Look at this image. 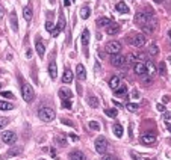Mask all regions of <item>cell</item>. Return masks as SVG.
<instances>
[{
  "instance_id": "1",
  "label": "cell",
  "mask_w": 171,
  "mask_h": 160,
  "mask_svg": "<svg viewBox=\"0 0 171 160\" xmlns=\"http://www.w3.org/2000/svg\"><path fill=\"white\" fill-rule=\"evenodd\" d=\"M38 116H39V119L49 122V121H53V119H55L56 112H55L52 107H41V109L38 110Z\"/></svg>"
},
{
  "instance_id": "2",
  "label": "cell",
  "mask_w": 171,
  "mask_h": 160,
  "mask_svg": "<svg viewBox=\"0 0 171 160\" xmlns=\"http://www.w3.org/2000/svg\"><path fill=\"white\" fill-rule=\"evenodd\" d=\"M150 20H153V14L151 11H141L135 14V23H138L139 26L148 23Z\"/></svg>"
},
{
  "instance_id": "3",
  "label": "cell",
  "mask_w": 171,
  "mask_h": 160,
  "mask_svg": "<svg viewBox=\"0 0 171 160\" xmlns=\"http://www.w3.org/2000/svg\"><path fill=\"white\" fill-rule=\"evenodd\" d=\"M21 95H23L24 101H27V103H30L32 100L35 98V91L34 88L29 85V83H23L21 85Z\"/></svg>"
},
{
  "instance_id": "4",
  "label": "cell",
  "mask_w": 171,
  "mask_h": 160,
  "mask_svg": "<svg viewBox=\"0 0 171 160\" xmlns=\"http://www.w3.org/2000/svg\"><path fill=\"white\" fill-rule=\"evenodd\" d=\"M129 42L133 47H144L146 46V36L142 33H130L129 36Z\"/></svg>"
},
{
  "instance_id": "5",
  "label": "cell",
  "mask_w": 171,
  "mask_h": 160,
  "mask_svg": "<svg viewBox=\"0 0 171 160\" xmlns=\"http://www.w3.org/2000/svg\"><path fill=\"white\" fill-rule=\"evenodd\" d=\"M106 149H108V140L104 136H99L95 139V151L99 154H106Z\"/></svg>"
},
{
  "instance_id": "6",
  "label": "cell",
  "mask_w": 171,
  "mask_h": 160,
  "mask_svg": "<svg viewBox=\"0 0 171 160\" xmlns=\"http://www.w3.org/2000/svg\"><path fill=\"white\" fill-rule=\"evenodd\" d=\"M106 51H108L111 56L120 55V51H121V44H120L118 41H111V42L106 44Z\"/></svg>"
},
{
  "instance_id": "7",
  "label": "cell",
  "mask_w": 171,
  "mask_h": 160,
  "mask_svg": "<svg viewBox=\"0 0 171 160\" xmlns=\"http://www.w3.org/2000/svg\"><path fill=\"white\" fill-rule=\"evenodd\" d=\"M141 29H142V32L146 35H151L156 29H158V23H156V20L153 18V20H150L148 23H146V24H142L141 26Z\"/></svg>"
},
{
  "instance_id": "8",
  "label": "cell",
  "mask_w": 171,
  "mask_h": 160,
  "mask_svg": "<svg viewBox=\"0 0 171 160\" xmlns=\"http://www.w3.org/2000/svg\"><path fill=\"white\" fill-rule=\"evenodd\" d=\"M111 64L117 67V68H123L126 67L127 64H126V57L123 55H114V56L111 57Z\"/></svg>"
},
{
  "instance_id": "9",
  "label": "cell",
  "mask_w": 171,
  "mask_h": 160,
  "mask_svg": "<svg viewBox=\"0 0 171 160\" xmlns=\"http://www.w3.org/2000/svg\"><path fill=\"white\" fill-rule=\"evenodd\" d=\"M2 140H3L5 144H8V145H12V144H15V140H17V135H15L14 131H3V133H2Z\"/></svg>"
},
{
  "instance_id": "10",
  "label": "cell",
  "mask_w": 171,
  "mask_h": 160,
  "mask_svg": "<svg viewBox=\"0 0 171 160\" xmlns=\"http://www.w3.org/2000/svg\"><path fill=\"white\" fill-rule=\"evenodd\" d=\"M133 73H135L136 76H141V77H144V76L147 74L146 64H144V62H135V64H133Z\"/></svg>"
},
{
  "instance_id": "11",
  "label": "cell",
  "mask_w": 171,
  "mask_h": 160,
  "mask_svg": "<svg viewBox=\"0 0 171 160\" xmlns=\"http://www.w3.org/2000/svg\"><path fill=\"white\" fill-rule=\"evenodd\" d=\"M139 140H141V144H144V145H153V144L156 142V135H155V133H144Z\"/></svg>"
},
{
  "instance_id": "12",
  "label": "cell",
  "mask_w": 171,
  "mask_h": 160,
  "mask_svg": "<svg viewBox=\"0 0 171 160\" xmlns=\"http://www.w3.org/2000/svg\"><path fill=\"white\" fill-rule=\"evenodd\" d=\"M35 50L38 51V56L39 57L44 56V53H46V47H44V42H43L41 38H36V39H35Z\"/></svg>"
},
{
  "instance_id": "13",
  "label": "cell",
  "mask_w": 171,
  "mask_h": 160,
  "mask_svg": "<svg viewBox=\"0 0 171 160\" xmlns=\"http://www.w3.org/2000/svg\"><path fill=\"white\" fill-rule=\"evenodd\" d=\"M59 97H61V101L62 100H71L73 98V92L70 91L68 88H61L59 89Z\"/></svg>"
},
{
  "instance_id": "14",
  "label": "cell",
  "mask_w": 171,
  "mask_h": 160,
  "mask_svg": "<svg viewBox=\"0 0 171 160\" xmlns=\"http://www.w3.org/2000/svg\"><path fill=\"white\" fill-rule=\"evenodd\" d=\"M32 15H34V11H32V3H27V6L23 9V17L26 21H30L32 20Z\"/></svg>"
},
{
  "instance_id": "15",
  "label": "cell",
  "mask_w": 171,
  "mask_h": 160,
  "mask_svg": "<svg viewBox=\"0 0 171 160\" xmlns=\"http://www.w3.org/2000/svg\"><path fill=\"white\" fill-rule=\"evenodd\" d=\"M49 74H50V77L53 80L58 77V67H56V62H55V60H52V62L49 64Z\"/></svg>"
},
{
  "instance_id": "16",
  "label": "cell",
  "mask_w": 171,
  "mask_h": 160,
  "mask_svg": "<svg viewBox=\"0 0 171 160\" xmlns=\"http://www.w3.org/2000/svg\"><path fill=\"white\" fill-rule=\"evenodd\" d=\"M106 32L108 35H117L120 32V24L118 23H111L108 27H106Z\"/></svg>"
},
{
  "instance_id": "17",
  "label": "cell",
  "mask_w": 171,
  "mask_h": 160,
  "mask_svg": "<svg viewBox=\"0 0 171 160\" xmlns=\"http://www.w3.org/2000/svg\"><path fill=\"white\" fill-rule=\"evenodd\" d=\"M76 76H77V79L79 80H85L86 79V71H85V67L83 65H77L76 67Z\"/></svg>"
},
{
  "instance_id": "18",
  "label": "cell",
  "mask_w": 171,
  "mask_h": 160,
  "mask_svg": "<svg viewBox=\"0 0 171 160\" xmlns=\"http://www.w3.org/2000/svg\"><path fill=\"white\" fill-rule=\"evenodd\" d=\"M120 85H121V80H120V77H118V76L111 77V80H109V86H111V89L117 91V89L120 88Z\"/></svg>"
},
{
  "instance_id": "19",
  "label": "cell",
  "mask_w": 171,
  "mask_h": 160,
  "mask_svg": "<svg viewBox=\"0 0 171 160\" xmlns=\"http://www.w3.org/2000/svg\"><path fill=\"white\" fill-rule=\"evenodd\" d=\"M86 103L90 104V107H92V109H97V107L100 106V101H99V98H97L95 95H90V97L86 98Z\"/></svg>"
},
{
  "instance_id": "20",
  "label": "cell",
  "mask_w": 171,
  "mask_h": 160,
  "mask_svg": "<svg viewBox=\"0 0 171 160\" xmlns=\"http://www.w3.org/2000/svg\"><path fill=\"white\" fill-rule=\"evenodd\" d=\"M146 68H147V74H148V77H150V79L156 76V73H158V71H156V67H155V65H153L150 60L146 64Z\"/></svg>"
},
{
  "instance_id": "21",
  "label": "cell",
  "mask_w": 171,
  "mask_h": 160,
  "mask_svg": "<svg viewBox=\"0 0 171 160\" xmlns=\"http://www.w3.org/2000/svg\"><path fill=\"white\" fill-rule=\"evenodd\" d=\"M85 154L82 151H71L70 153V160H85Z\"/></svg>"
},
{
  "instance_id": "22",
  "label": "cell",
  "mask_w": 171,
  "mask_h": 160,
  "mask_svg": "<svg viewBox=\"0 0 171 160\" xmlns=\"http://www.w3.org/2000/svg\"><path fill=\"white\" fill-rule=\"evenodd\" d=\"M115 9L120 12V14H127V12H129V6L126 5L124 2H118V3L115 5Z\"/></svg>"
},
{
  "instance_id": "23",
  "label": "cell",
  "mask_w": 171,
  "mask_h": 160,
  "mask_svg": "<svg viewBox=\"0 0 171 160\" xmlns=\"http://www.w3.org/2000/svg\"><path fill=\"white\" fill-rule=\"evenodd\" d=\"M71 80H73V71L71 69H65L64 76H62V82L64 83H71Z\"/></svg>"
},
{
  "instance_id": "24",
  "label": "cell",
  "mask_w": 171,
  "mask_h": 160,
  "mask_svg": "<svg viewBox=\"0 0 171 160\" xmlns=\"http://www.w3.org/2000/svg\"><path fill=\"white\" fill-rule=\"evenodd\" d=\"M14 109V104L9 101H5V100H0V110H12Z\"/></svg>"
},
{
  "instance_id": "25",
  "label": "cell",
  "mask_w": 171,
  "mask_h": 160,
  "mask_svg": "<svg viewBox=\"0 0 171 160\" xmlns=\"http://www.w3.org/2000/svg\"><path fill=\"white\" fill-rule=\"evenodd\" d=\"M126 94H127V86L121 83V85H120V88L115 91V95H117V97H126Z\"/></svg>"
},
{
  "instance_id": "26",
  "label": "cell",
  "mask_w": 171,
  "mask_h": 160,
  "mask_svg": "<svg viewBox=\"0 0 171 160\" xmlns=\"http://www.w3.org/2000/svg\"><path fill=\"white\" fill-rule=\"evenodd\" d=\"M11 26L14 29V32L18 30V23H17V14H15V11L11 12Z\"/></svg>"
},
{
  "instance_id": "27",
  "label": "cell",
  "mask_w": 171,
  "mask_h": 160,
  "mask_svg": "<svg viewBox=\"0 0 171 160\" xmlns=\"http://www.w3.org/2000/svg\"><path fill=\"white\" fill-rule=\"evenodd\" d=\"M111 23H112V21H111L109 18L103 17V18H100V20H97V27H108Z\"/></svg>"
},
{
  "instance_id": "28",
  "label": "cell",
  "mask_w": 171,
  "mask_h": 160,
  "mask_svg": "<svg viewBox=\"0 0 171 160\" xmlns=\"http://www.w3.org/2000/svg\"><path fill=\"white\" fill-rule=\"evenodd\" d=\"M21 151H23V148H21V147H14V148H9V151H8V156H9V157L18 156V154H21Z\"/></svg>"
},
{
  "instance_id": "29",
  "label": "cell",
  "mask_w": 171,
  "mask_h": 160,
  "mask_svg": "<svg viewBox=\"0 0 171 160\" xmlns=\"http://www.w3.org/2000/svg\"><path fill=\"white\" fill-rule=\"evenodd\" d=\"M88 42H90V30L85 29V30L82 32V44H83V46H88Z\"/></svg>"
},
{
  "instance_id": "30",
  "label": "cell",
  "mask_w": 171,
  "mask_h": 160,
  "mask_svg": "<svg viewBox=\"0 0 171 160\" xmlns=\"http://www.w3.org/2000/svg\"><path fill=\"white\" fill-rule=\"evenodd\" d=\"M90 15H91V9H90L88 6H83V8L80 9V17H82L83 20H86Z\"/></svg>"
},
{
  "instance_id": "31",
  "label": "cell",
  "mask_w": 171,
  "mask_h": 160,
  "mask_svg": "<svg viewBox=\"0 0 171 160\" xmlns=\"http://www.w3.org/2000/svg\"><path fill=\"white\" fill-rule=\"evenodd\" d=\"M159 53V47L156 46V44H151V46L148 47V55L150 56H156Z\"/></svg>"
},
{
  "instance_id": "32",
  "label": "cell",
  "mask_w": 171,
  "mask_h": 160,
  "mask_svg": "<svg viewBox=\"0 0 171 160\" xmlns=\"http://www.w3.org/2000/svg\"><path fill=\"white\" fill-rule=\"evenodd\" d=\"M58 29H59V30H64V29H65V17H64L62 14L59 15V21H58Z\"/></svg>"
},
{
  "instance_id": "33",
  "label": "cell",
  "mask_w": 171,
  "mask_h": 160,
  "mask_svg": "<svg viewBox=\"0 0 171 160\" xmlns=\"http://www.w3.org/2000/svg\"><path fill=\"white\" fill-rule=\"evenodd\" d=\"M114 133L117 137H121L123 136V127L120 126V124H115L114 126Z\"/></svg>"
},
{
  "instance_id": "34",
  "label": "cell",
  "mask_w": 171,
  "mask_h": 160,
  "mask_svg": "<svg viewBox=\"0 0 171 160\" xmlns=\"http://www.w3.org/2000/svg\"><path fill=\"white\" fill-rule=\"evenodd\" d=\"M126 107H127V110H129V112H136L139 106H138L136 103H127V106H126Z\"/></svg>"
},
{
  "instance_id": "35",
  "label": "cell",
  "mask_w": 171,
  "mask_h": 160,
  "mask_svg": "<svg viewBox=\"0 0 171 160\" xmlns=\"http://www.w3.org/2000/svg\"><path fill=\"white\" fill-rule=\"evenodd\" d=\"M158 71H159V74H160V76H165V74H167L165 62H160V64H159V68H158Z\"/></svg>"
},
{
  "instance_id": "36",
  "label": "cell",
  "mask_w": 171,
  "mask_h": 160,
  "mask_svg": "<svg viewBox=\"0 0 171 160\" xmlns=\"http://www.w3.org/2000/svg\"><path fill=\"white\" fill-rule=\"evenodd\" d=\"M126 64H132V65L135 64V55L133 53H130V55L126 56Z\"/></svg>"
},
{
  "instance_id": "37",
  "label": "cell",
  "mask_w": 171,
  "mask_h": 160,
  "mask_svg": "<svg viewBox=\"0 0 171 160\" xmlns=\"http://www.w3.org/2000/svg\"><path fill=\"white\" fill-rule=\"evenodd\" d=\"M8 122H9V119H8V118H5V116H0V130H2L3 127L8 126Z\"/></svg>"
},
{
  "instance_id": "38",
  "label": "cell",
  "mask_w": 171,
  "mask_h": 160,
  "mask_svg": "<svg viewBox=\"0 0 171 160\" xmlns=\"http://www.w3.org/2000/svg\"><path fill=\"white\" fill-rule=\"evenodd\" d=\"M104 113L108 115V116H111V118H115V116H117V110H115V109H106Z\"/></svg>"
},
{
  "instance_id": "39",
  "label": "cell",
  "mask_w": 171,
  "mask_h": 160,
  "mask_svg": "<svg viewBox=\"0 0 171 160\" xmlns=\"http://www.w3.org/2000/svg\"><path fill=\"white\" fill-rule=\"evenodd\" d=\"M90 128H92V130H100V124L99 122H95V121H90Z\"/></svg>"
},
{
  "instance_id": "40",
  "label": "cell",
  "mask_w": 171,
  "mask_h": 160,
  "mask_svg": "<svg viewBox=\"0 0 171 160\" xmlns=\"http://www.w3.org/2000/svg\"><path fill=\"white\" fill-rule=\"evenodd\" d=\"M0 95H2L3 98H14V94H12V92H9V91H5V92H2Z\"/></svg>"
},
{
  "instance_id": "41",
  "label": "cell",
  "mask_w": 171,
  "mask_h": 160,
  "mask_svg": "<svg viewBox=\"0 0 171 160\" xmlns=\"http://www.w3.org/2000/svg\"><path fill=\"white\" fill-rule=\"evenodd\" d=\"M62 107L71 109V100H62Z\"/></svg>"
},
{
  "instance_id": "42",
  "label": "cell",
  "mask_w": 171,
  "mask_h": 160,
  "mask_svg": "<svg viewBox=\"0 0 171 160\" xmlns=\"http://www.w3.org/2000/svg\"><path fill=\"white\" fill-rule=\"evenodd\" d=\"M56 140L59 142V145H62V147H64V145H67V140H65V137H64V136H62V137L58 136V137H56Z\"/></svg>"
},
{
  "instance_id": "43",
  "label": "cell",
  "mask_w": 171,
  "mask_h": 160,
  "mask_svg": "<svg viewBox=\"0 0 171 160\" xmlns=\"http://www.w3.org/2000/svg\"><path fill=\"white\" fill-rule=\"evenodd\" d=\"M130 97H132L133 100H138V98H139L141 95H139V92H138L136 89H133V91H132V94H130Z\"/></svg>"
},
{
  "instance_id": "44",
  "label": "cell",
  "mask_w": 171,
  "mask_h": 160,
  "mask_svg": "<svg viewBox=\"0 0 171 160\" xmlns=\"http://www.w3.org/2000/svg\"><path fill=\"white\" fill-rule=\"evenodd\" d=\"M164 121H165V122H171V113L164 112Z\"/></svg>"
},
{
  "instance_id": "45",
  "label": "cell",
  "mask_w": 171,
  "mask_h": 160,
  "mask_svg": "<svg viewBox=\"0 0 171 160\" xmlns=\"http://www.w3.org/2000/svg\"><path fill=\"white\" fill-rule=\"evenodd\" d=\"M59 33H61V30H59L58 27H53V30H52V36L56 38V36H59Z\"/></svg>"
},
{
  "instance_id": "46",
  "label": "cell",
  "mask_w": 171,
  "mask_h": 160,
  "mask_svg": "<svg viewBox=\"0 0 171 160\" xmlns=\"http://www.w3.org/2000/svg\"><path fill=\"white\" fill-rule=\"evenodd\" d=\"M53 27H55V26H53L52 21H47V23H46V29L49 30V32H52V30H53Z\"/></svg>"
},
{
  "instance_id": "47",
  "label": "cell",
  "mask_w": 171,
  "mask_h": 160,
  "mask_svg": "<svg viewBox=\"0 0 171 160\" xmlns=\"http://www.w3.org/2000/svg\"><path fill=\"white\" fill-rule=\"evenodd\" d=\"M61 122H62V124H67V126H70V127H73V122L68 121V119H65V118H62V119H61Z\"/></svg>"
},
{
  "instance_id": "48",
  "label": "cell",
  "mask_w": 171,
  "mask_h": 160,
  "mask_svg": "<svg viewBox=\"0 0 171 160\" xmlns=\"http://www.w3.org/2000/svg\"><path fill=\"white\" fill-rule=\"evenodd\" d=\"M50 154H52V157H53V159H59V156L56 154L55 148H50Z\"/></svg>"
},
{
  "instance_id": "49",
  "label": "cell",
  "mask_w": 171,
  "mask_h": 160,
  "mask_svg": "<svg viewBox=\"0 0 171 160\" xmlns=\"http://www.w3.org/2000/svg\"><path fill=\"white\" fill-rule=\"evenodd\" d=\"M156 109H158L159 112H165V106H164V104H158V106H156Z\"/></svg>"
},
{
  "instance_id": "50",
  "label": "cell",
  "mask_w": 171,
  "mask_h": 160,
  "mask_svg": "<svg viewBox=\"0 0 171 160\" xmlns=\"http://www.w3.org/2000/svg\"><path fill=\"white\" fill-rule=\"evenodd\" d=\"M3 15H5V9H3V6L0 5V20L3 18Z\"/></svg>"
},
{
  "instance_id": "51",
  "label": "cell",
  "mask_w": 171,
  "mask_h": 160,
  "mask_svg": "<svg viewBox=\"0 0 171 160\" xmlns=\"http://www.w3.org/2000/svg\"><path fill=\"white\" fill-rule=\"evenodd\" d=\"M102 160H114V159H112V156H103Z\"/></svg>"
},
{
  "instance_id": "52",
  "label": "cell",
  "mask_w": 171,
  "mask_h": 160,
  "mask_svg": "<svg viewBox=\"0 0 171 160\" xmlns=\"http://www.w3.org/2000/svg\"><path fill=\"white\" fill-rule=\"evenodd\" d=\"M132 157H133V160H141V159H139V156L135 154V153H132Z\"/></svg>"
},
{
  "instance_id": "53",
  "label": "cell",
  "mask_w": 171,
  "mask_h": 160,
  "mask_svg": "<svg viewBox=\"0 0 171 160\" xmlns=\"http://www.w3.org/2000/svg\"><path fill=\"white\" fill-rule=\"evenodd\" d=\"M70 137H71V139H73V140H77V139H79V137L76 136V135H74V133H71V135H70Z\"/></svg>"
},
{
  "instance_id": "54",
  "label": "cell",
  "mask_w": 171,
  "mask_h": 160,
  "mask_svg": "<svg viewBox=\"0 0 171 160\" xmlns=\"http://www.w3.org/2000/svg\"><path fill=\"white\" fill-rule=\"evenodd\" d=\"M165 126H167V128H168V131L171 133V122H165Z\"/></svg>"
},
{
  "instance_id": "55",
  "label": "cell",
  "mask_w": 171,
  "mask_h": 160,
  "mask_svg": "<svg viewBox=\"0 0 171 160\" xmlns=\"http://www.w3.org/2000/svg\"><path fill=\"white\" fill-rule=\"evenodd\" d=\"M70 3H71L70 0H65V2H64V5H65V6H70Z\"/></svg>"
},
{
  "instance_id": "56",
  "label": "cell",
  "mask_w": 171,
  "mask_h": 160,
  "mask_svg": "<svg viewBox=\"0 0 171 160\" xmlns=\"http://www.w3.org/2000/svg\"><path fill=\"white\" fill-rule=\"evenodd\" d=\"M49 2H50V3H52V5H53V3H55V2H56V0H49Z\"/></svg>"
},
{
  "instance_id": "57",
  "label": "cell",
  "mask_w": 171,
  "mask_h": 160,
  "mask_svg": "<svg viewBox=\"0 0 171 160\" xmlns=\"http://www.w3.org/2000/svg\"><path fill=\"white\" fill-rule=\"evenodd\" d=\"M155 2H156V3H160V2H162V0H155Z\"/></svg>"
},
{
  "instance_id": "58",
  "label": "cell",
  "mask_w": 171,
  "mask_h": 160,
  "mask_svg": "<svg viewBox=\"0 0 171 160\" xmlns=\"http://www.w3.org/2000/svg\"><path fill=\"white\" fill-rule=\"evenodd\" d=\"M0 91H2V83H0Z\"/></svg>"
},
{
  "instance_id": "59",
  "label": "cell",
  "mask_w": 171,
  "mask_h": 160,
  "mask_svg": "<svg viewBox=\"0 0 171 160\" xmlns=\"http://www.w3.org/2000/svg\"><path fill=\"white\" fill-rule=\"evenodd\" d=\"M151 160H156V159H151Z\"/></svg>"
},
{
  "instance_id": "60",
  "label": "cell",
  "mask_w": 171,
  "mask_h": 160,
  "mask_svg": "<svg viewBox=\"0 0 171 160\" xmlns=\"http://www.w3.org/2000/svg\"><path fill=\"white\" fill-rule=\"evenodd\" d=\"M41 160H43V159H41Z\"/></svg>"
}]
</instances>
